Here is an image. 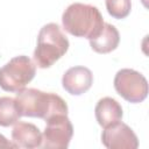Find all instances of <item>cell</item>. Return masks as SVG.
<instances>
[{"label":"cell","instance_id":"7c38bea8","mask_svg":"<svg viewBox=\"0 0 149 149\" xmlns=\"http://www.w3.org/2000/svg\"><path fill=\"white\" fill-rule=\"evenodd\" d=\"M21 118L15 99L10 97H0V126L9 127L15 125Z\"/></svg>","mask_w":149,"mask_h":149},{"label":"cell","instance_id":"9c48e42d","mask_svg":"<svg viewBox=\"0 0 149 149\" xmlns=\"http://www.w3.org/2000/svg\"><path fill=\"white\" fill-rule=\"evenodd\" d=\"M12 142L16 148H40L42 146V133L34 123L17 121L12 129Z\"/></svg>","mask_w":149,"mask_h":149},{"label":"cell","instance_id":"30bf717a","mask_svg":"<svg viewBox=\"0 0 149 149\" xmlns=\"http://www.w3.org/2000/svg\"><path fill=\"white\" fill-rule=\"evenodd\" d=\"M94 114L98 123L106 128L108 126H112L122 119V107L121 105L111 97H104L99 99V101L95 105Z\"/></svg>","mask_w":149,"mask_h":149},{"label":"cell","instance_id":"5b68a950","mask_svg":"<svg viewBox=\"0 0 149 149\" xmlns=\"http://www.w3.org/2000/svg\"><path fill=\"white\" fill-rule=\"evenodd\" d=\"M114 88L125 100L137 104L148 95V81L146 77L133 69H121L114 77Z\"/></svg>","mask_w":149,"mask_h":149},{"label":"cell","instance_id":"8992f818","mask_svg":"<svg viewBox=\"0 0 149 149\" xmlns=\"http://www.w3.org/2000/svg\"><path fill=\"white\" fill-rule=\"evenodd\" d=\"M42 134V148L66 149L73 135V126L66 114H57L45 120Z\"/></svg>","mask_w":149,"mask_h":149},{"label":"cell","instance_id":"52a82bcc","mask_svg":"<svg viewBox=\"0 0 149 149\" xmlns=\"http://www.w3.org/2000/svg\"><path fill=\"white\" fill-rule=\"evenodd\" d=\"M101 142L108 149H136L139 147L136 134L121 121L104 128Z\"/></svg>","mask_w":149,"mask_h":149},{"label":"cell","instance_id":"ba28073f","mask_svg":"<svg viewBox=\"0 0 149 149\" xmlns=\"http://www.w3.org/2000/svg\"><path fill=\"white\" fill-rule=\"evenodd\" d=\"M93 84L92 71L86 66H72L65 71L62 78L64 90L72 95H80L88 91Z\"/></svg>","mask_w":149,"mask_h":149},{"label":"cell","instance_id":"8fae6325","mask_svg":"<svg viewBox=\"0 0 149 149\" xmlns=\"http://www.w3.org/2000/svg\"><path fill=\"white\" fill-rule=\"evenodd\" d=\"M120 42L119 30L111 23H104L101 31L92 40H90V47L98 54H108L115 50Z\"/></svg>","mask_w":149,"mask_h":149},{"label":"cell","instance_id":"6da1fadb","mask_svg":"<svg viewBox=\"0 0 149 149\" xmlns=\"http://www.w3.org/2000/svg\"><path fill=\"white\" fill-rule=\"evenodd\" d=\"M14 99L21 116L40 118L45 121L57 114L68 115V105L65 100L56 93L24 87L16 92Z\"/></svg>","mask_w":149,"mask_h":149},{"label":"cell","instance_id":"3957f363","mask_svg":"<svg viewBox=\"0 0 149 149\" xmlns=\"http://www.w3.org/2000/svg\"><path fill=\"white\" fill-rule=\"evenodd\" d=\"M69 49V40L62 28L54 22L44 24L37 36V44L34 50V63L41 69L54 65Z\"/></svg>","mask_w":149,"mask_h":149},{"label":"cell","instance_id":"277c9868","mask_svg":"<svg viewBox=\"0 0 149 149\" xmlns=\"http://www.w3.org/2000/svg\"><path fill=\"white\" fill-rule=\"evenodd\" d=\"M36 65L24 55L13 57L0 68V87L6 92L23 90L35 77Z\"/></svg>","mask_w":149,"mask_h":149},{"label":"cell","instance_id":"4fadbf2b","mask_svg":"<svg viewBox=\"0 0 149 149\" xmlns=\"http://www.w3.org/2000/svg\"><path fill=\"white\" fill-rule=\"evenodd\" d=\"M106 9L114 19H125L132 9L130 0H106Z\"/></svg>","mask_w":149,"mask_h":149},{"label":"cell","instance_id":"5bb4252c","mask_svg":"<svg viewBox=\"0 0 149 149\" xmlns=\"http://www.w3.org/2000/svg\"><path fill=\"white\" fill-rule=\"evenodd\" d=\"M0 148H16V146L12 141L7 140L2 134H0Z\"/></svg>","mask_w":149,"mask_h":149},{"label":"cell","instance_id":"7a4b0ae2","mask_svg":"<svg viewBox=\"0 0 149 149\" xmlns=\"http://www.w3.org/2000/svg\"><path fill=\"white\" fill-rule=\"evenodd\" d=\"M62 23L65 31L70 35L92 40L101 31L105 22L95 6L74 2L63 12Z\"/></svg>","mask_w":149,"mask_h":149}]
</instances>
